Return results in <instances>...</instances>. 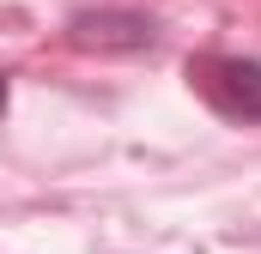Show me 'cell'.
I'll return each mask as SVG.
<instances>
[{
  "mask_svg": "<svg viewBox=\"0 0 261 254\" xmlns=\"http://www.w3.org/2000/svg\"><path fill=\"white\" fill-rule=\"evenodd\" d=\"M200 91L219 115L231 121H261V61H243V55H213V61L195 67Z\"/></svg>",
  "mask_w": 261,
  "mask_h": 254,
  "instance_id": "1",
  "label": "cell"
},
{
  "mask_svg": "<svg viewBox=\"0 0 261 254\" xmlns=\"http://www.w3.org/2000/svg\"><path fill=\"white\" fill-rule=\"evenodd\" d=\"M67 43L73 49H91V55H140L158 43L152 18L146 12H122V6H103V12H79L67 24Z\"/></svg>",
  "mask_w": 261,
  "mask_h": 254,
  "instance_id": "2",
  "label": "cell"
},
{
  "mask_svg": "<svg viewBox=\"0 0 261 254\" xmlns=\"http://www.w3.org/2000/svg\"><path fill=\"white\" fill-rule=\"evenodd\" d=\"M0 115H6V79H0Z\"/></svg>",
  "mask_w": 261,
  "mask_h": 254,
  "instance_id": "3",
  "label": "cell"
}]
</instances>
